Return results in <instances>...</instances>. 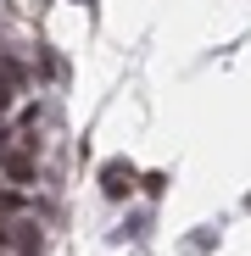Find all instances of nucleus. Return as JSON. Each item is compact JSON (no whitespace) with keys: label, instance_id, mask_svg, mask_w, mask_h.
Wrapping results in <instances>:
<instances>
[{"label":"nucleus","instance_id":"f257e3e1","mask_svg":"<svg viewBox=\"0 0 251 256\" xmlns=\"http://www.w3.org/2000/svg\"><path fill=\"white\" fill-rule=\"evenodd\" d=\"M101 190H106L112 200H123V195L134 190V167H129V162H106V167H101Z\"/></svg>","mask_w":251,"mask_h":256},{"label":"nucleus","instance_id":"f03ea898","mask_svg":"<svg viewBox=\"0 0 251 256\" xmlns=\"http://www.w3.org/2000/svg\"><path fill=\"white\" fill-rule=\"evenodd\" d=\"M245 206H251V195H245Z\"/></svg>","mask_w":251,"mask_h":256}]
</instances>
